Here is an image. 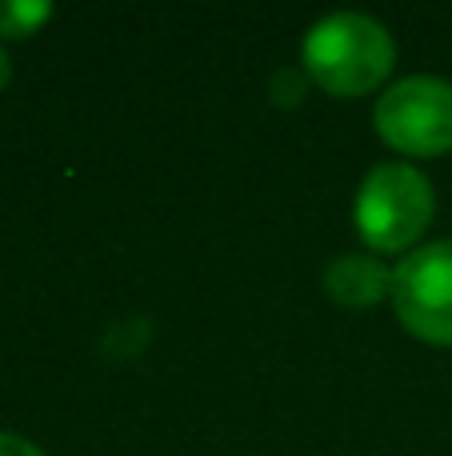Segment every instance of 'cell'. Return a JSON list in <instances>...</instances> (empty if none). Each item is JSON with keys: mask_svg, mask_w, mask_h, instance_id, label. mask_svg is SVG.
I'll list each match as a JSON object with an SVG mask.
<instances>
[{"mask_svg": "<svg viewBox=\"0 0 452 456\" xmlns=\"http://www.w3.org/2000/svg\"><path fill=\"white\" fill-rule=\"evenodd\" d=\"M397 48L384 24L365 12H336L304 37V72L333 96H365L384 85Z\"/></svg>", "mask_w": 452, "mask_h": 456, "instance_id": "cell-1", "label": "cell"}, {"mask_svg": "<svg viewBox=\"0 0 452 456\" xmlns=\"http://www.w3.org/2000/svg\"><path fill=\"white\" fill-rule=\"evenodd\" d=\"M0 456H44V452L16 433H0Z\"/></svg>", "mask_w": 452, "mask_h": 456, "instance_id": "cell-7", "label": "cell"}, {"mask_svg": "<svg viewBox=\"0 0 452 456\" xmlns=\"http://www.w3.org/2000/svg\"><path fill=\"white\" fill-rule=\"evenodd\" d=\"M8 80H12V64H8L4 48H0V93H4V88H8Z\"/></svg>", "mask_w": 452, "mask_h": 456, "instance_id": "cell-8", "label": "cell"}, {"mask_svg": "<svg viewBox=\"0 0 452 456\" xmlns=\"http://www.w3.org/2000/svg\"><path fill=\"white\" fill-rule=\"evenodd\" d=\"M376 136L405 157L452 152V85L437 77H408L376 101Z\"/></svg>", "mask_w": 452, "mask_h": 456, "instance_id": "cell-3", "label": "cell"}, {"mask_svg": "<svg viewBox=\"0 0 452 456\" xmlns=\"http://www.w3.org/2000/svg\"><path fill=\"white\" fill-rule=\"evenodd\" d=\"M325 292L336 305L368 308L392 297V268L381 256H336L325 268Z\"/></svg>", "mask_w": 452, "mask_h": 456, "instance_id": "cell-5", "label": "cell"}, {"mask_svg": "<svg viewBox=\"0 0 452 456\" xmlns=\"http://www.w3.org/2000/svg\"><path fill=\"white\" fill-rule=\"evenodd\" d=\"M437 197L413 165H381L357 192V228L373 252H405L429 228Z\"/></svg>", "mask_w": 452, "mask_h": 456, "instance_id": "cell-2", "label": "cell"}, {"mask_svg": "<svg viewBox=\"0 0 452 456\" xmlns=\"http://www.w3.org/2000/svg\"><path fill=\"white\" fill-rule=\"evenodd\" d=\"M52 16V4L44 0H0V37L24 40Z\"/></svg>", "mask_w": 452, "mask_h": 456, "instance_id": "cell-6", "label": "cell"}, {"mask_svg": "<svg viewBox=\"0 0 452 456\" xmlns=\"http://www.w3.org/2000/svg\"><path fill=\"white\" fill-rule=\"evenodd\" d=\"M392 308L416 340L452 345V240L424 244L392 268Z\"/></svg>", "mask_w": 452, "mask_h": 456, "instance_id": "cell-4", "label": "cell"}]
</instances>
